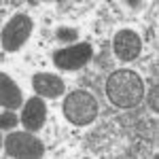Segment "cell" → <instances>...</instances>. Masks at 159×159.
I'll return each mask as SVG.
<instances>
[{
    "mask_svg": "<svg viewBox=\"0 0 159 159\" xmlns=\"http://www.w3.org/2000/svg\"><path fill=\"white\" fill-rule=\"evenodd\" d=\"M91 55H93V47L89 43H76V45H70V47L55 51L53 53V64L60 70H79L85 64H89Z\"/></svg>",
    "mask_w": 159,
    "mask_h": 159,
    "instance_id": "5",
    "label": "cell"
},
{
    "mask_svg": "<svg viewBox=\"0 0 159 159\" xmlns=\"http://www.w3.org/2000/svg\"><path fill=\"white\" fill-rule=\"evenodd\" d=\"M47 121V106L43 98H30L21 110V123L28 132H38Z\"/></svg>",
    "mask_w": 159,
    "mask_h": 159,
    "instance_id": "8",
    "label": "cell"
},
{
    "mask_svg": "<svg viewBox=\"0 0 159 159\" xmlns=\"http://www.w3.org/2000/svg\"><path fill=\"white\" fill-rule=\"evenodd\" d=\"M106 98L115 108H136L144 98V83L134 70H115L106 79Z\"/></svg>",
    "mask_w": 159,
    "mask_h": 159,
    "instance_id": "1",
    "label": "cell"
},
{
    "mask_svg": "<svg viewBox=\"0 0 159 159\" xmlns=\"http://www.w3.org/2000/svg\"><path fill=\"white\" fill-rule=\"evenodd\" d=\"M61 112L72 125H89V123L96 121L100 112L98 100L93 98L89 91H83V89H74L70 91L66 98H64V106H61Z\"/></svg>",
    "mask_w": 159,
    "mask_h": 159,
    "instance_id": "2",
    "label": "cell"
},
{
    "mask_svg": "<svg viewBox=\"0 0 159 159\" xmlns=\"http://www.w3.org/2000/svg\"><path fill=\"white\" fill-rule=\"evenodd\" d=\"M127 4H129V7H132V9H140V7H142V2H132V0H129V2H127Z\"/></svg>",
    "mask_w": 159,
    "mask_h": 159,
    "instance_id": "13",
    "label": "cell"
},
{
    "mask_svg": "<svg viewBox=\"0 0 159 159\" xmlns=\"http://www.w3.org/2000/svg\"><path fill=\"white\" fill-rule=\"evenodd\" d=\"M55 36H57L60 43H74L79 38V30H74V28H57Z\"/></svg>",
    "mask_w": 159,
    "mask_h": 159,
    "instance_id": "11",
    "label": "cell"
},
{
    "mask_svg": "<svg viewBox=\"0 0 159 159\" xmlns=\"http://www.w3.org/2000/svg\"><path fill=\"white\" fill-rule=\"evenodd\" d=\"M112 51L121 61H134L142 51V40L134 30L123 28L112 36Z\"/></svg>",
    "mask_w": 159,
    "mask_h": 159,
    "instance_id": "6",
    "label": "cell"
},
{
    "mask_svg": "<svg viewBox=\"0 0 159 159\" xmlns=\"http://www.w3.org/2000/svg\"><path fill=\"white\" fill-rule=\"evenodd\" d=\"M0 102L7 110H15L24 104V96H21L19 85L7 72L0 74Z\"/></svg>",
    "mask_w": 159,
    "mask_h": 159,
    "instance_id": "9",
    "label": "cell"
},
{
    "mask_svg": "<svg viewBox=\"0 0 159 159\" xmlns=\"http://www.w3.org/2000/svg\"><path fill=\"white\" fill-rule=\"evenodd\" d=\"M4 151L9 157L34 159L45 155V142L28 129L25 132H13L4 138Z\"/></svg>",
    "mask_w": 159,
    "mask_h": 159,
    "instance_id": "3",
    "label": "cell"
},
{
    "mask_svg": "<svg viewBox=\"0 0 159 159\" xmlns=\"http://www.w3.org/2000/svg\"><path fill=\"white\" fill-rule=\"evenodd\" d=\"M34 30V21L30 15L25 13H17L7 21L2 28V49L4 51H17L24 47V43L30 38Z\"/></svg>",
    "mask_w": 159,
    "mask_h": 159,
    "instance_id": "4",
    "label": "cell"
},
{
    "mask_svg": "<svg viewBox=\"0 0 159 159\" xmlns=\"http://www.w3.org/2000/svg\"><path fill=\"white\" fill-rule=\"evenodd\" d=\"M32 87L40 98H61L64 96V81H61L57 74H51V72H36L32 76Z\"/></svg>",
    "mask_w": 159,
    "mask_h": 159,
    "instance_id": "7",
    "label": "cell"
},
{
    "mask_svg": "<svg viewBox=\"0 0 159 159\" xmlns=\"http://www.w3.org/2000/svg\"><path fill=\"white\" fill-rule=\"evenodd\" d=\"M19 121H21V119L15 115V110L4 108L2 112H0V127H2V129H15V125H17Z\"/></svg>",
    "mask_w": 159,
    "mask_h": 159,
    "instance_id": "10",
    "label": "cell"
},
{
    "mask_svg": "<svg viewBox=\"0 0 159 159\" xmlns=\"http://www.w3.org/2000/svg\"><path fill=\"white\" fill-rule=\"evenodd\" d=\"M157 93H159V87H157V83L151 87V93H148V104H151V108L153 110H157L159 108V104H157Z\"/></svg>",
    "mask_w": 159,
    "mask_h": 159,
    "instance_id": "12",
    "label": "cell"
}]
</instances>
